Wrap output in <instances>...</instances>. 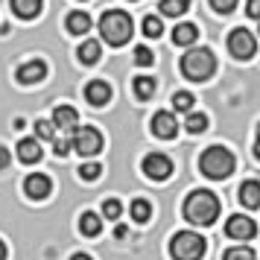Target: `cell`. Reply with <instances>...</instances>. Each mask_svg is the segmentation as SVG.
I'll return each instance as SVG.
<instances>
[{
	"label": "cell",
	"mask_w": 260,
	"mask_h": 260,
	"mask_svg": "<svg viewBox=\"0 0 260 260\" xmlns=\"http://www.w3.org/2000/svg\"><path fill=\"white\" fill-rule=\"evenodd\" d=\"M184 219L190 225H213L219 216V199L213 196L211 190H193L187 199H184Z\"/></svg>",
	"instance_id": "6da1fadb"
},
{
	"label": "cell",
	"mask_w": 260,
	"mask_h": 260,
	"mask_svg": "<svg viewBox=\"0 0 260 260\" xmlns=\"http://www.w3.org/2000/svg\"><path fill=\"white\" fill-rule=\"evenodd\" d=\"M100 32L106 38V44L111 47H123L126 41L135 32V24H132V15L129 12H120V9H108L100 18Z\"/></svg>",
	"instance_id": "7a4b0ae2"
},
{
	"label": "cell",
	"mask_w": 260,
	"mask_h": 260,
	"mask_svg": "<svg viewBox=\"0 0 260 260\" xmlns=\"http://www.w3.org/2000/svg\"><path fill=\"white\" fill-rule=\"evenodd\" d=\"M234 167H237V158L231 155V149H225V146H208L199 158V170L208 178H213V181L228 178L234 173Z\"/></svg>",
	"instance_id": "3957f363"
},
{
	"label": "cell",
	"mask_w": 260,
	"mask_h": 260,
	"mask_svg": "<svg viewBox=\"0 0 260 260\" xmlns=\"http://www.w3.org/2000/svg\"><path fill=\"white\" fill-rule=\"evenodd\" d=\"M213 71H216V56L208 47H190L181 56V73L193 82H205L208 76H213Z\"/></svg>",
	"instance_id": "277c9868"
},
{
	"label": "cell",
	"mask_w": 260,
	"mask_h": 260,
	"mask_svg": "<svg viewBox=\"0 0 260 260\" xmlns=\"http://www.w3.org/2000/svg\"><path fill=\"white\" fill-rule=\"evenodd\" d=\"M170 254H173V260H202L205 257V237L196 231H178L170 240Z\"/></svg>",
	"instance_id": "5b68a950"
},
{
	"label": "cell",
	"mask_w": 260,
	"mask_h": 260,
	"mask_svg": "<svg viewBox=\"0 0 260 260\" xmlns=\"http://www.w3.org/2000/svg\"><path fill=\"white\" fill-rule=\"evenodd\" d=\"M71 143L73 149L79 155H96L100 149H103V135L94 129V126H76V129L71 132Z\"/></svg>",
	"instance_id": "8992f818"
},
{
	"label": "cell",
	"mask_w": 260,
	"mask_h": 260,
	"mask_svg": "<svg viewBox=\"0 0 260 260\" xmlns=\"http://www.w3.org/2000/svg\"><path fill=\"white\" fill-rule=\"evenodd\" d=\"M228 50H231V56H234V59H251V56H254V50H257V41H254V36H251L248 29L237 26L234 32L228 36Z\"/></svg>",
	"instance_id": "52a82bcc"
},
{
	"label": "cell",
	"mask_w": 260,
	"mask_h": 260,
	"mask_svg": "<svg viewBox=\"0 0 260 260\" xmlns=\"http://www.w3.org/2000/svg\"><path fill=\"white\" fill-rule=\"evenodd\" d=\"M143 173L152 181H167V178L173 176V161L161 152H149L143 158Z\"/></svg>",
	"instance_id": "ba28073f"
},
{
	"label": "cell",
	"mask_w": 260,
	"mask_h": 260,
	"mask_svg": "<svg viewBox=\"0 0 260 260\" xmlns=\"http://www.w3.org/2000/svg\"><path fill=\"white\" fill-rule=\"evenodd\" d=\"M225 234L231 237V240H251V237L257 234V225L251 216L246 213H234L228 222H225Z\"/></svg>",
	"instance_id": "9c48e42d"
},
{
	"label": "cell",
	"mask_w": 260,
	"mask_h": 260,
	"mask_svg": "<svg viewBox=\"0 0 260 260\" xmlns=\"http://www.w3.org/2000/svg\"><path fill=\"white\" fill-rule=\"evenodd\" d=\"M47 76V64L41 59H32V61H24L21 68H18V73H15V79L21 85H36V82H41Z\"/></svg>",
	"instance_id": "30bf717a"
},
{
	"label": "cell",
	"mask_w": 260,
	"mask_h": 260,
	"mask_svg": "<svg viewBox=\"0 0 260 260\" xmlns=\"http://www.w3.org/2000/svg\"><path fill=\"white\" fill-rule=\"evenodd\" d=\"M152 135L155 138H161V141H173L178 135V123L176 117L170 114V111H158L152 117Z\"/></svg>",
	"instance_id": "8fae6325"
},
{
	"label": "cell",
	"mask_w": 260,
	"mask_h": 260,
	"mask_svg": "<svg viewBox=\"0 0 260 260\" xmlns=\"http://www.w3.org/2000/svg\"><path fill=\"white\" fill-rule=\"evenodd\" d=\"M24 190H26V196H29V199H47L50 190H53V181H50L44 173H32V176H26Z\"/></svg>",
	"instance_id": "7c38bea8"
},
{
	"label": "cell",
	"mask_w": 260,
	"mask_h": 260,
	"mask_svg": "<svg viewBox=\"0 0 260 260\" xmlns=\"http://www.w3.org/2000/svg\"><path fill=\"white\" fill-rule=\"evenodd\" d=\"M85 100L91 103L94 108H103L108 106V100H111V85L103 82V79H94V82L85 85Z\"/></svg>",
	"instance_id": "4fadbf2b"
},
{
	"label": "cell",
	"mask_w": 260,
	"mask_h": 260,
	"mask_svg": "<svg viewBox=\"0 0 260 260\" xmlns=\"http://www.w3.org/2000/svg\"><path fill=\"white\" fill-rule=\"evenodd\" d=\"M18 158H21L24 164H38V161H41V143H38V138H24V141H18Z\"/></svg>",
	"instance_id": "5bb4252c"
},
{
	"label": "cell",
	"mask_w": 260,
	"mask_h": 260,
	"mask_svg": "<svg viewBox=\"0 0 260 260\" xmlns=\"http://www.w3.org/2000/svg\"><path fill=\"white\" fill-rule=\"evenodd\" d=\"M53 123L64 132H73L76 129V123H79V114H76V108L73 106H59L53 111Z\"/></svg>",
	"instance_id": "9a60e30c"
},
{
	"label": "cell",
	"mask_w": 260,
	"mask_h": 260,
	"mask_svg": "<svg viewBox=\"0 0 260 260\" xmlns=\"http://www.w3.org/2000/svg\"><path fill=\"white\" fill-rule=\"evenodd\" d=\"M240 202L246 208H260V181H254V178L243 181L240 184Z\"/></svg>",
	"instance_id": "2e32d148"
},
{
	"label": "cell",
	"mask_w": 260,
	"mask_h": 260,
	"mask_svg": "<svg viewBox=\"0 0 260 260\" xmlns=\"http://www.w3.org/2000/svg\"><path fill=\"white\" fill-rule=\"evenodd\" d=\"M12 12L24 21H32L41 15V0H12Z\"/></svg>",
	"instance_id": "e0dca14e"
},
{
	"label": "cell",
	"mask_w": 260,
	"mask_h": 260,
	"mask_svg": "<svg viewBox=\"0 0 260 260\" xmlns=\"http://www.w3.org/2000/svg\"><path fill=\"white\" fill-rule=\"evenodd\" d=\"M64 24H68V32H73V36H85V32L91 29V15L88 12H71Z\"/></svg>",
	"instance_id": "ac0fdd59"
},
{
	"label": "cell",
	"mask_w": 260,
	"mask_h": 260,
	"mask_svg": "<svg viewBox=\"0 0 260 260\" xmlns=\"http://www.w3.org/2000/svg\"><path fill=\"white\" fill-rule=\"evenodd\" d=\"M196 38H199V29H196V24H178L176 29H173V41H176L178 47H190Z\"/></svg>",
	"instance_id": "d6986e66"
},
{
	"label": "cell",
	"mask_w": 260,
	"mask_h": 260,
	"mask_svg": "<svg viewBox=\"0 0 260 260\" xmlns=\"http://www.w3.org/2000/svg\"><path fill=\"white\" fill-rule=\"evenodd\" d=\"M76 56H79L82 64H96L100 56H103V47H100V41H82L79 50H76Z\"/></svg>",
	"instance_id": "ffe728a7"
},
{
	"label": "cell",
	"mask_w": 260,
	"mask_h": 260,
	"mask_svg": "<svg viewBox=\"0 0 260 260\" xmlns=\"http://www.w3.org/2000/svg\"><path fill=\"white\" fill-rule=\"evenodd\" d=\"M79 231H82L85 237H100V231H103V219H100L94 211H85L82 216H79Z\"/></svg>",
	"instance_id": "44dd1931"
},
{
	"label": "cell",
	"mask_w": 260,
	"mask_h": 260,
	"mask_svg": "<svg viewBox=\"0 0 260 260\" xmlns=\"http://www.w3.org/2000/svg\"><path fill=\"white\" fill-rule=\"evenodd\" d=\"M158 9H161V15H167V18H181V15L190 9V0H161Z\"/></svg>",
	"instance_id": "7402d4cb"
},
{
	"label": "cell",
	"mask_w": 260,
	"mask_h": 260,
	"mask_svg": "<svg viewBox=\"0 0 260 260\" xmlns=\"http://www.w3.org/2000/svg\"><path fill=\"white\" fill-rule=\"evenodd\" d=\"M184 129H187L190 135H202V132L208 129V114H202V111H187Z\"/></svg>",
	"instance_id": "603a6c76"
},
{
	"label": "cell",
	"mask_w": 260,
	"mask_h": 260,
	"mask_svg": "<svg viewBox=\"0 0 260 260\" xmlns=\"http://www.w3.org/2000/svg\"><path fill=\"white\" fill-rule=\"evenodd\" d=\"M149 216H152V205H149V202L146 199H135L132 202V219H135V222H149Z\"/></svg>",
	"instance_id": "cb8c5ba5"
},
{
	"label": "cell",
	"mask_w": 260,
	"mask_h": 260,
	"mask_svg": "<svg viewBox=\"0 0 260 260\" xmlns=\"http://www.w3.org/2000/svg\"><path fill=\"white\" fill-rule=\"evenodd\" d=\"M155 94V79L152 76H138L135 79V96L138 100H149Z\"/></svg>",
	"instance_id": "d4e9b609"
},
{
	"label": "cell",
	"mask_w": 260,
	"mask_h": 260,
	"mask_svg": "<svg viewBox=\"0 0 260 260\" xmlns=\"http://www.w3.org/2000/svg\"><path fill=\"white\" fill-rule=\"evenodd\" d=\"M164 32V26H161V18H155V15H146L143 18V36L146 38H158Z\"/></svg>",
	"instance_id": "484cf974"
},
{
	"label": "cell",
	"mask_w": 260,
	"mask_h": 260,
	"mask_svg": "<svg viewBox=\"0 0 260 260\" xmlns=\"http://www.w3.org/2000/svg\"><path fill=\"white\" fill-rule=\"evenodd\" d=\"M36 135H38V141H56V123H50V120H38L36 123Z\"/></svg>",
	"instance_id": "4316f807"
},
{
	"label": "cell",
	"mask_w": 260,
	"mask_h": 260,
	"mask_svg": "<svg viewBox=\"0 0 260 260\" xmlns=\"http://www.w3.org/2000/svg\"><path fill=\"white\" fill-rule=\"evenodd\" d=\"M193 103H196V100H193V94H187V91H178V94L173 96V108H176V111H184V114L193 108Z\"/></svg>",
	"instance_id": "83f0119b"
},
{
	"label": "cell",
	"mask_w": 260,
	"mask_h": 260,
	"mask_svg": "<svg viewBox=\"0 0 260 260\" xmlns=\"http://www.w3.org/2000/svg\"><path fill=\"white\" fill-rule=\"evenodd\" d=\"M225 260H254V251L248 246H234L225 251Z\"/></svg>",
	"instance_id": "f1b7e54d"
},
{
	"label": "cell",
	"mask_w": 260,
	"mask_h": 260,
	"mask_svg": "<svg viewBox=\"0 0 260 260\" xmlns=\"http://www.w3.org/2000/svg\"><path fill=\"white\" fill-rule=\"evenodd\" d=\"M79 176H82L85 181H96V178L103 176V167H100V164H94V161H88V164H82V167H79Z\"/></svg>",
	"instance_id": "f546056e"
},
{
	"label": "cell",
	"mask_w": 260,
	"mask_h": 260,
	"mask_svg": "<svg viewBox=\"0 0 260 260\" xmlns=\"http://www.w3.org/2000/svg\"><path fill=\"white\" fill-rule=\"evenodd\" d=\"M120 213H123L120 199H106V205H103V216H106V219H120Z\"/></svg>",
	"instance_id": "4dcf8cb0"
},
{
	"label": "cell",
	"mask_w": 260,
	"mask_h": 260,
	"mask_svg": "<svg viewBox=\"0 0 260 260\" xmlns=\"http://www.w3.org/2000/svg\"><path fill=\"white\" fill-rule=\"evenodd\" d=\"M135 61H138L141 68H149V64H152V61H155L152 50H149V47H143V44H141V47L135 50Z\"/></svg>",
	"instance_id": "1f68e13d"
},
{
	"label": "cell",
	"mask_w": 260,
	"mask_h": 260,
	"mask_svg": "<svg viewBox=\"0 0 260 260\" xmlns=\"http://www.w3.org/2000/svg\"><path fill=\"white\" fill-rule=\"evenodd\" d=\"M211 9L219 15H228L237 9V0H211Z\"/></svg>",
	"instance_id": "d6a6232c"
},
{
	"label": "cell",
	"mask_w": 260,
	"mask_h": 260,
	"mask_svg": "<svg viewBox=\"0 0 260 260\" xmlns=\"http://www.w3.org/2000/svg\"><path fill=\"white\" fill-rule=\"evenodd\" d=\"M71 146H73V143H71V138H61V141H56V143H53V149H56V155H59V158H64V155L71 152Z\"/></svg>",
	"instance_id": "836d02e7"
},
{
	"label": "cell",
	"mask_w": 260,
	"mask_h": 260,
	"mask_svg": "<svg viewBox=\"0 0 260 260\" xmlns=\"http://www.w3.org/2000/svg\"><path fill=\"white\" fill-rule=\"evenodd\" d=\"M246 15L248 18H254V21H260V0H248L246 3Z\"/></svg>",
	"instance_id": "e575fe53"
},
{
	"label": "cell",
	"mask_w": 260,
	"mask_h": 260,
	"mask_svg": "<svg viewBox=\"0 0 260 260\" xmlns=\"http://www.w3.org/2000/svg\"><path fill=\"white\" fill-rule=\"evenodd\" d=\"M9 161H12L9 149H6V146H0V170H6V167H9Z\"/></svg>",
	"instance_id": "d590c367"
},
{
	"label": "cell",
	"mask_w": 260,
	"mask_h": 260,
	"mask_svg": "<svg viewBox=\"0 0 260 260\" xmlns=\"http://www.w3.org/2000/svg\"><path fill=\"white\" fill-rule=\"evenodd\" d=\"M126 234H129V228H126V225H117V228H114V237H117V240H123Z\"/></svg>",
	"instance_id": "8d00e7d4"
},
{
	"label": "cell",
	"mask_w": 260,
	"mask_h": 260,
	"mask_svg": "<svg viewBox=\"0 0 260 260\" xmlns=\"http://www.w3.org/2000/svg\"><path fill=\"white\" fill-rule=\"evenodd\" d=\"M71 260H94V257H91V254H73Z\"/></svg>",
	"instance_id": "74e56055"
},
{
	"label": "cell",
	"mask_w": 260,
	"mask_h": 260,
	"mask_svg": "<svg viewBox=\"0 0 260 260\" xmlns=\"http://www.w3.org/2000/svg\"><path fill=\"white\" fill-rule=\"evenodd\" d=\"M254 158L260 161V138H257V143H254Z\"/></svg>",
	"instance_id": "f35d334b"
},
{
	"label": "cell",
	"mask_w": 260,
	"mask_h": 260,
	"mask_svg": "<svg viewBox=\"0 0 260 260\" xmlns=\"http://www.w3.org/2000/svg\"><path fill=\"white\" fill-rule=\"evenodd\" d=\"M0 260H6V246L0 243Z\"/></svg>",
	"instance_id": "ab89813d"
},
{
	"label": "cell",
	"mask_w": 260,
	"mask_h": 260,
	"mask_svg": "<svg viewBox=\"0 0 260 260\" xmlns=\"http://www.w3.org/2000/svg\"><path fill=\"white\" fill-rule=\"evenodd\" d=\"M257 138H260V126H257Z\"/></svg>",
	"instance_id": "60d3db41"
}]
</instances>
